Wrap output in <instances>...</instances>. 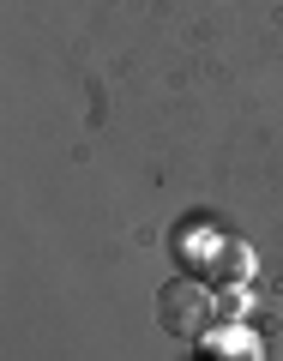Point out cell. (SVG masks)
<instances>
[{
    "label": "cell",
    "instance_id": "1",
    "mask_svg": "<svg viewBox=\"0 0 283 361\" xmlns=\"http://www.w3.org/2000/svg\"><path fill=\"white\" fill-rule=\"evenodd\" d=\"M157 313H163V331H199V319H205V289L169 283L163 301H157Z\"/></svg>",
    "mask_w": 283,
    "mask_h": 361
}]
</instances>
